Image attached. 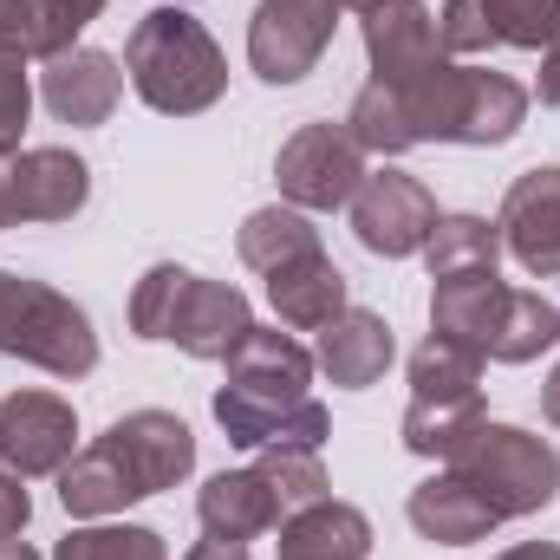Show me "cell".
I'll use <instances>...</instances> for the list:
<instances>
[{
  "instance_id": "obj_17",
  "label": "cell",
  "mask_w": 560,
  "mask_h": 560,
  "mask_svg": "<svg viewBox=\"0 0 560 560\" xmlns=\"http://www.w3.org/2000/svg\"><path fill=\"white\" fill-rule=\"evenodd\" d=\"M392 326L378 319V313H365V306H346L332 326H319V352H313V365L339 385V392H365V385H378L385 378V365H392Z\"/></svg>"
},
{
  "instance_id": "obj_12",
  "label": "cell",
  "mask_w": 560,
  "mask_h": 560,
  "mask_svg": "<svg viewBox=\"0 0 560 560\" xmlns=\"http://www.w3.org/2000/svg\"><path fill=\"white\" fill-rule=\"evenodd\" d=\"M359 26H365V52H372V85H405L443 59L436 20L423 0H372V7H359Z\"/></svg>"
},
{
  "instance_id": "obj_37",
  "label": "cell",
  "mask_w": 560,
  "mask_h": 560,
  "mask_svg": "<svg viewBox=\"0 0 560 560\" xmlns=\"http://www.w3.org/2000/svg\"><path fill=\"white\" fill-rule=\"evenodd\" d=\"M495 560H560L555 541H522V548H509V555H495Z\"/></svg>"
},
{
  "instance_id": "obj_29",
  "label": "cell",
  "mask_w": 560,
  "mask_h": 560,
  "mask_svg": "<svg viewBox=\"0 0 560 560\" xmlns=\"http://www.w3.org/2000/svg\"><path fill=\"white\" fill-rule=\"evenodd\" d=\"M261 476H268V489L280 495V509H306V502H326V463H319V450H261V463H255Z\"/></svg>"
},
{
  "instance_id": "obj_5",
  "label": "cell",
  "mask_w": 560,
  "mask_h": 560,
  "mask_svg": "<svg viewBox=\"0 0 560 560\" xmlns=\"http://www.w3.org/2000/svg\"><path fill=\"white\" fill-rule=\"evenodd\" d=\"M502 522L515 515H535L560 495V456L555 443H541L535 430H515V423H476L450 456H443Z\"/></svg>"
},
{
  "instance_id": "obj_22",
  "label": "cell",
  "mask_w": 560,
  "mask_h": 560,
  "mask_svg": "<svg viewBox=\"0 0 560 560\" xmlns=\"http://www.w3.org/2000/svg\"><path fill=\"white\" fill-rule=\"evenodd\" d=\"M502 300H509V287L495 275H456V280H436V293H430V332H443V339H463V346H489V332H495V313H502ZM489 359V352H482Z\"/></svg>"
},
{
  "instance_id": "obj_18",
  "label": "cell",
  "mask_w": 560,
  "mask_h": 560,
  "mask_svg": "<svg viewBox=\"0 0 560 560\" xmlns=\"http://www.w3.org/2000/svg\"><path fill=\"white\" fill-rule=\"evenodd\" d=\"M405 515H411V528H418L423 541H436V548H469V541H482L502 515L456 476V469H443V476H430L411 489V502H405Z\"/></svg>"
},
{
  "instance_id": "obj_4",
  "label": "cell",
  "mask_w": 560,
  "mask_h": 560,
  "mask_svg": "<svg viewBox=\"0 0 560 560\" xmlns=\"http://www.w3.org/2000/svg\"><path fill=\"white\" fill-rule=\"evenodd\" d=\"M131 332L138 339H170L189 359H229L255 332V306L229 280H202L176 261H156L131 293Z\"/></svg>"
},
{
  "instance_id": "obj_39",
  "label": "cell",
  "mask_w": 560,
  "mask_h": 560,
  "mask_svg": "<svg viewBox=\"0 0 560 560\" xmlns=\"http://www.w3.org/2000/svg\"><path fill=\"white\" fill-rule=\"evenodd\" d=\"M0 229H13V183H7V156H0Z\"/></svg>"
},
{
  "instance_id": "obj_35",
  "label": "cell",
  "mask_w": 560,
  "mask_h": 560,
  "mask_svg": "<svg viewBox=\"0 0 560 560\" xmlns=\"http://www.w3.org/2000/svg\"><path fill=\"white\" fill-rule=\"evenodd\" d=\"M20 482H26V476L0 469V541H13V535L26 528V515H33V495H26Z\"/></svg>"
},
{
  "instance_id": "obj_11",
  "label": "cell",
  "mask_w": 560,
  "mask_h": 560,
  "mask_svg": "<svg viewBox=\"0 0 560 560\" xmlns=\"http://www.w3.org/2000/svg\"><path fill=\"white\" fill-rule=\"evenodd\" d=\"M495 229H502V248L535 280H560V163L522 170L509 183Z\"/></svg>"
},
{
  "instance_id": "obj_36",
  "label": "cell",
  "mask_w": 560,
  "mask_h": 560,
  "mask_svg": "<svg viewBox=\"0 0 560 560\" xmlns=\"http://www.w3.org/2000/svg\"><path fill=\"white\" fill-rule=\"evenodd\" d=\"M535 92H541V105H560V39L548 46V59H541V85Z\"/></svg>"
},
{
  "instance_id": "obj_33",
  "label": "cell",
  "mask_w": 560,
  "mask_h": 560,
  "mask_svg": "<svg viewBox=\"0 0 560 560\" xmlns=\"http://www.w3.org/2000/svg\"><path fill=\"white\" fill-rule=\"evenodd\" d=\"M436 39H443V59H469V52H489L495 46V26H489L482 0H443Z\"/></svg>"
},
{
  "instance_id": "obj_15",
  "label": "cell",
  "mask_w": 560,
  "mask_h": 560,
  "mask_svg": "<svg viewBox=\"0 0 560 560\" xmlns=\"http://www.w3.org/2000/svg\"><path fill=\"white\" fill-rule=\"evenodd\" d=\"M118 92H125V72L98 46H72V52L46 59V72H39V98L59 125H105L118 112Z\"/></svg>"
},
{
  "instance_id": "obj_8",
  "label": "cell",
  "mask_w": 560,
  "mask_h": 560,
  "mask_svg": "<svg viewBox=\"0 0 560 560\" xmlns=\"http://www.w3.org/2000/svg\"><path fill=\"white\" fill-rule=\"evenodd\" d=\"M339 13L346 0H261L248 20V66L268 85H300L319 66V52L332 46Z\"/></svg>"
},
{
  "instance_id": "obj_40",
  "label": "cell",
  "mask_w": 560,
  "mask_h": 560,
  "mask_svg": "<svg viewBox=\"0 0 560 560\" xmlns=\"http://www.w3.org/2000/svg\"><path fill=\"white\" fill-rule=\"evenodd\" d=\"M0 560H39L26 541H0Z\"/></svg>"
},
{
  "instance_id": "obj_1",
  "label": "cell",
  "mask_w": 560,
  "mask_h": 560,
  "mask_svg": "<svg viewBox=\"0 0 560 560\" xmlns=\"http://www.w3.org/2000/svg\"><path fill=\"white\" fill-rule=\"evenodd\" d=\"M229 385L215 392V423L242 450H319L332 436L326 405L306 398L313 385V352L293 346L275 326H255L229 359Z\"/></svg>"
},
{
  "instance_id": "obj_27",
  "label": "cell",
  "mask_w": 560,
  "mask_h": 560,
  "mask_svg": "<svg viewBox=\"0 0 560 560\" xmlns=\"http://www.w3.org/2000/svg\"><path fill=\"white\" fill-rule=\"evenodd\" d=\"M411 392H418V398H463V392H482V352L463 346V339L430 332L418 352H411Z\"/></svg>"
},
{
  "instance_id": "obj_16",
  "label": "cell",
  "mask_w": 560,
  "mask_h": 560,
  "mask_svg": "<svg viewBox=\"0 0 560 560\" xmlns=\"http://www.w3.org/2000/svg\"><path fill=\"white\" fill-rule=\"evenodd\" d=\"M196 515H202V535L209 541H242L248 548L255 535L280 528V495L268 489L261 469H222V476L202 482Z\"/></svg>"
},
{
  "instance_id": "obj_21",
  "label": "cell",
  "mask_w": 560,
  "mask_h": 560,
  "mask_svg": "<svg viewBox=\"0 0 560 560\" xmlns=\"http://www.w3.org/2000/svg\"><path fill=\"white\" fill-rule=\"evenodd\" d=\"M59 502H66V515H79V522H105V515L143 502V495H138V482L125 476L118 450L98 436V443L72 450V463L59 469Z\"/></svg>"
},
{
  "instance_id": "obj_32",
  "label": "cell",
  "mask_w": 560,
  "mask_h": 560,
  "mask_svg": "<svg viewBox=\"0 0 560 560\" xmlns=\"http://www.w3.org/2000/svg\"><path fill=\"white\" fill-rule=\"evenodd\" d=\"M33 13H39V59H59L105 13V0H33Z\"/></svg>"
},
{
  "instance_id": "obj_2",
  "label": "cell",
  "mask_w": 560,
  "mask_h": 560,
  "mask_svg": "<svg viewBox=\"0 0 560 560\" xmlns=\"http://www.w3.org/2000/svg\"><path fill=\"white\" fill-rule=\"evenodd\" d=\"M385 92L398 98L411 143H509L528 118V92L509 72H476L456 59H436L430 72Z\"/></svg>"
},
{
  "instance_id": "obj_26",
  "label": "cell",
  "mask_w": 560,
  "mask_h": 560,
  "mask_svg": "<svg viewBox=\"0 0 560 560\" xmlns=\"http://www.w3.org/2000/svg\"><path fill=\"white\" fill-rule=\"evenodd\" d=\"M476 423H482V392H463V398H411V411H405V450L411 456H450Z\"/></svg>"
},
{
  "instance_id": "obj_10",
  "label": "cell",
  "mask_w": 560,
  "mask_h": 560,
  "mask_svg": "<svg viewBox=\"0 0 560 560\" xmlns=\"http://www.w3.org/2000/svg\"><path fill=\"white\" fill-rule=\"evenodd\" d=\"M79 450V418L52 392H13L0 398V463L13 476H59Z\"/></svg>"
},
{
  "instance_id": "obj_19",
  "label": "cell",
  "mask_w": 560,
  "mask_h": 560,
  "mask_svg": "<svg viewBox=\"0 0 560 560\" xmlns=\"http://www.w3.org/2000/svg\"><path fill=\"white\" fill-rule=\"evenodd\" d=\"M268 300H275L280 326L319 332V326H332V319L346 313V275H339L332 255L319 248V255H300V261L275 268V275H268Z\"/></svg>"
},
{
  "instance_id": "obj_28",
  "label": "cell",
  "mask_w": 560,
  "mask_h": 560,
  "mask_svg": "<svg viewBox=\"0 0 560 560\" xmlns=\"http://www.w3.org/2000/svg\"><path fill=\"white\" fill-rule=\"evenodd\" d=\"M52 560H170V555H163V535H156V528L92 522V528H72Z\"/></svg>"
},
{
  "instance_id": "obj_42",
  "label": "cell",
  "mask_w": 560,
  "mask_h": 560,
  "mask_svg": "<svg viewBox=\"0 0 560 560\" xmlns=\"http://www.w3.org/2000/svg\"><path fill=\"white\" fill-rule=\"evenodd\" d=\"M176 7H183V0H176Z\"/></svg>"
},
{
  "instance_id": "obj_7",
  "label": "cell",
  "mask_w": 560,
  "mask_h": 560,
  "mask_svg": "<svg viewBox=\"0 0 560 560\" xmlns=\"http://www.w3.org/2000/svg\"><path fill=\"white\" fill-rule=\"evenodd\" d=\"M275 183L280 196L306 215H326V209H346L365 183V150L346 125H300L293 138L280 143L275 156Z\"/></svg>"
},
{
  "instance_id": "obj_34",
  "label": "cell",
  "mask_w": 560,
  "mask_h": 560,
  "mask_svg": "<svg viewBox=\"0 0 560 560\" xmlns=\"http://www.w3.org/2000/svg\"><path fill=\"white\" fill-rule=\"evenodd\" d=\"M0 46H20L26 59L39 52V13H33V0H0Z\"/></svg>"
},
{
  "instance_id": "obj_30",
  "label": "cell",
  "mask_w": 560,
  "mask_h": 560,
  "mask_svg": "<svg viewBox=\"0 0 560 560\" xmlns=\"http://www.w3.org/2000/svg\"><path fill=\"white\" fill-rule=\"evenodd\" d=\"M489 26L502 46H522V52H541L560 39V0H482Z\"/></svg>"
},
{
  "instance_id": "obj_24",
  "label": "cell",
  "mask_w": 560,
  "mask_h": 560,
  "mask_svg": "<svg viewBox=\"0 0 560 560\" xmlns=\"http://www.w3.org/2000/svg\"><path fill=\"white\" fill-rule=\"evenodd\" d=\"M235 248H242V261H248L255 275H275V268L300 261V255H319V229H313V215H306V209L275 202V209H255V215L242 222Z\"/></svg>"
},
{
  "instance_id": "obj_13",
  "label": "cell",
  "mask_w": 560,
  "mask_h": 560,
  "mask_svg": "<svg viewBox=\"0 0 560 560\" xmlns=\"http://www.w3.org/2000/svg\"><path fill=\"white\" fill-rule=\"evenodd\" d=\"M105 443L118 450V463L138 482V495H163V489H176L196 469V436L170 411H131V418H118L105 430Z\"/></svg>"
},
{
  "instance_id": "obj_38",
  "label": "cell",
  "mask_w": 560,
  "mask_h": 560,
  "mask_svg": "<svg viewBox=\"0 0 560 560\" xmlns=\"http://www.w3.org/2000/svg\"><path fill=\"white\" fill-rule=\"evenodd\" d=\"M541 411H548V423L560 430V365L548 372V385H541Z\"/></svg>"
},
{
  "instance_id": "obj_31",
  "label": "cell",
  "mask_w": 560,
  "mask_h": 560,
  "mask_svg": "<svg viewBox=\"0 0 560 560\" xmlns=\"http://www.w3.org/2000/svg\"><path fill=\"white\" fill-rule=\"evenodd\" d=\"M33 112V79H26V52L0 46V156H20V131Z\"/></svg>"
},
{
  "instance_id": "obj_20",
  "label": "cell",
  "mask_w": 560,
  "mask_h": 560,
  "mask_svg": "<svg viewBox=\"0 0 560 560\" xmlns=\"http://www.w3.org/2000/svg\"><path fill=\"white\" fill-rule=\"evenodd\" d=\"M372 555V522L352 502H306L280 522V560H365Z\"/></svg>"
},
{
  "instance_id": "obj_41",
  "label": "cell",
  "mask_w": 560,
  "mask_h": 560,
  "mask_svg": "<svg viewBox=\"0 0 560 560\" xmlns=\"http://www.w3.org/2000/svg\"><path fill=\"white\" fill-rule=\"evenodd\" d=\"M346 7H372V0H346Z\"/></svg>"
},
{
  "instance_id": "obj_14",
  "label": "cell",
  "mask_w": 560,
  "mask_h": 560,
  "mask_svg": "<svg viewBox=\"0 0 560 560\" xmlns=\"http://www.w3.org/2000/svg\"><path fill=\"white\" fill-rule=\"evenodd\" d=\"M7 183H13V222H72L92 196L85 156H72L59 143L7 156Z\"/></svg>"
},
{
  "instance_id": "obj_3",
  "label": "cell",
  "mask_w": 560,
  "mask_h": 560,
  "mask_svg": "<svg viewBox=\"0 0 560 560\" xmlns=\"http://www.w3.org/2000/svg\"><path fill=\"white\" fill-rule=\"evenodd\" d=\"M125 79L150 112L196 118L229 92V59H222V46L209 39L202 20H189L183 7H156L125 39Z\"/></svg>"
},
{
  "instance_id": "obj_9",
  "label": "cell",
  "mask_w": 560,
  "mask_h": 560,
  "mask_svg": "<svg viewBox=\"0 0 560 560\" xmlns=\"http://www.w3.org/2000/svg\"><path fill=\"white\" fill-rule=\"evenodd\" d=\"M346 209H352L359 248H372L385 261L423 255V242L436 229V196L423 189L418 176H405V170H365V183H359V196Z\"/></svg>"
},
{
  "instance_id": "obj_6",
  "label": "cell",
  "mask_w": 560,
  "mask_h": 560,
  "mask_svg": "<svg viewBox=\"0 0 560 560\" xmlns=\"http://www.w3.org/2000/svg\"><path fill=\"white\" fill-rule=\"evenodd\" d=\"M0 352L39 365L52 378H85L98 365V332H92L85 306H72L46 280L0 268Z\"/></svg>"
},
{
  "instance_id": "obj_23",
  "label": "cell",
  "mask_w": 560,
  "mask_h": 560,
  "mask_svg": "<svg viewBox=\"0 0 560 560\" xmlns=\"http://www.w3.org/2000/svg\"><path fill=\"white\" fill-rule=\"evenodd\" d=\"M430 280H456V275H495L502 261V229L489 215H436L430 242H423Z\"/></svg>"
},
{
  "instance_id": "obj_25",
  "label": "cell",
  "mask_w": 560,
  "mask_h": 560,
  "mask_svg": "<svg viewBox=\"0 0 560 560\" xmlns=\"http://www.w3.org/2000/svg\"><path fill=\"white\" fill-rule=\"evenodd\" d=\"M555 339H560V306L555 300H541V293H515V287H509V300H502L495 332H489L482 352L502 359V365H528V359H541Z\"/></svg>"
}]
</instances>
